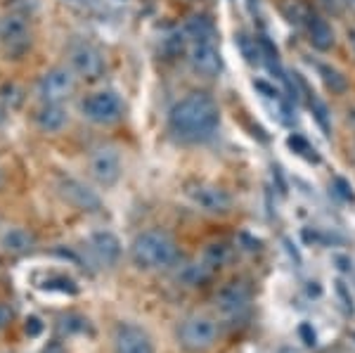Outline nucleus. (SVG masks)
I'll use <instances>...</instances> for the list:
<instances>
[{
	"mask_svg": "<svg viewBox=\"0 0 355 353\" xmlns=\"http://www.w3.org/2000/svg\"><path fill=\"white\" fill-rule=\"evenodd\" d=\"M348 38H351V43H353V48H355V28H351V31H348Z\"/></svg>",
	"mask_w": 355,
	"mask_h": 353,
	"instance_id": "nucleus-34",
	"label": "nucleus"
},
{
	"mask_svg": "<svg viewBox=\"0 0 355 353\" xmlns=\"http://www.w3.org/2000/svg\"><path fill=\"white\" fill-rule=\"evenodd\" d=\"M220 126V110L206 93H190L168 112V130L180 142H206Z\"/></svg>",
	"mask_w": 355,
	"mask_h": 353,
	"instance_id": "nucleus-1",
	"label": "nucleus"
},
{
	"mask_svg": "<svg viewBox=\"0 0 355 353\" xmlns=\"http://www.w3.org/2000/svg\"><path fill=\"white\" fill-rule=\"evenodd\" d=\"M73 90H76V74L71 71V67H53L36 83V95L41 102L62 105L67 98H71Z\"/></svg>",
	"mask_w": 355,
	"mask_h": 353,
	"instance_id": "nucleus-6",
	"label": "nucleus"
},
{
	"mask_svg": "<svg viewBox=\"0 0 355 353\" xmlns=\"http://www.w3.org/2000/svg\"><path fill=\"white\" fill-rule=\"evenodd\" d=\"M182 31L187 33V41H216V28L206 17H192Z\"/></svg>",
	"mask_w": 355,
	"mask_h": 353,
	"instance_id": "nucleus-19",
	"label": "nucleus"
},
{
	"mask_svg": "<svg viewBox=\"0 0 355 353\" xmlns=\"http://www.w3.org/2000/svg\"><path fill=\"white\" fill-rule=\"evenodd\" d=\"M33 244H36V240L24 227H8L0 235V247L8 254H26L33 249Z\"/></svg>",
	"mask_w": 355,
	"mask_h": 353,
	"instance_id": "nucleus-17",
	"label": "nucleus"
},
{
	"mask_svg": "<svg viewBox=\"0 0 355 353\" xmlns=\"http://www.w3.org/2000/svg\"><path fill=\"white\" fill-rule=\"evenodd\" d=\"M8 112H10V107L5 105L3 100H0V126H3V123L8 121Z\"/></svg>",
	"mask_w": 355,
	"mask_h": 353,
	"instance_id": "nucleus-32",
	"label": "nucleus"
},
{
	"mask_svg": "<svg viewBox=\"0 0 355 353\" xmlns=\"http://www.w3.org/2000/svg\"><path fill=\"white\" fill-rule=\"evenodd\" d=\"M130 259L142 270H166L175 266L178 244L164 230H145L130 244Z\"/></svg>",
	"mask_w": 355,
	"mask_h": 353,
	"instance_id": "nucleus-2",
	"label": "nucleus"
},
{
	"mask_svg": "<svg viewBox=\"0 0 355 353\" xmlns=\"http://www.w3.org/2000/svg\"><path fill=\"white\" fill-rule=\"evenodd\" d=\"M318 71H320V76H322L324 85H327L331 93L341 95V93H346V90H348L346 76H343V74H341L339 69H334V67H329V64H320V67H318Z\"/></svg>",
	"mask_w": 355,
	"mask_h": 353,
	"instance_id": "nucleus-20",
	"label": "nucleus"
},
{
	"mask_svg": "<svg viewBox=\"0 0 355 353\" xmlns=\"http://www.w3.org/2000/svg\"><path fill=\"white\" fill-rule=\"evenodd\" d=\"M287 145L296 152V155L306 157L308 162H320V157L315 155V150H313L311 145H308V140H306V138H301V135H289Z\"/></svg>",
	"mask_w": 355,
	"mask_h": 353,
	"instance_id": "nucleus-24",
	"label": "nucleus"
},
{
	"mask_svg": "<svg viewBox=\"0 0 355 353\" xmlns=\"http://www.w3.org/2000/svg\"><path fill=\"white\" fill-rule=\"evenodd\" d=\"M306 28H308V41H311L315 50L327 53V50L334 48V28L327 24V19H322L320 15H311Z\"/></svg>",
	"mask_w": 355,
	"mask_h": 353,
	"instance_id": "nucleus-16",
	"label": "nucleus"
},
{
	"mask_svg": "<svg viewBox=\"0 0 355 353\" xmlns=\"http://www.w3.org/2000/svg\"><path fill=\"white\" fill-rule=\"evenodd\" d=\"M41 329H43V322L38 320V318H28V320H26V332L31 334V337L41 334Z\"/></svg>",
	"mask_w": 355,
	"mask_h": 353,
	"instance_id": "nucleus-30",
	"label": "nucleus"
},
{
	"mask_svg": "<svg viewBox=\"0 0 355 353\" xmlns=\"http://www.w3.org/2000/svg\"><path fill=\"white\" fill-rule=\"evenodd\" d=\"M259 45H261V55H263V60L270 62L272 69L282 71V69H279V53H277V45H275L268 36H259Z\"/></svg>",
	"mask_w": 355,
	"mask_h": 353,
	"instance_id": "nucleus-25",
	"label": "nucleus"
},
{
	"mask_svg": "<svg viewBox=\"0 0 355 353\" xmlns=\"http://www.w3.org/2000/svg\"><path fill=\"white\" fill-rule=\"evenodd\" d=\"M187 197L192 199L194 207H199L206 214H225L230 209L232 199L223 187L211 183H192L187 185Z\"/></svg>",
	"mask_w": 355,
	"mask_h": 353,
	"instance_id": "nucleus-11",
	"label": "nucleus"
},
{
	"mask_svg": "<svg viewBox=\"0 0 355 353\" xmlns=\"http://www.w3.org/2000/svg\"><path fill=\"white\" fill-rule=\"evenodd\" d=\"M282 12L291 24H308V19H311V15H313L311 10H308V5H303L301 0H284Z\"/></svg>",
	"mask_w": 355,
	"mask_h": 353,
	"instance_id": "nucleus-21",
	"label": "nucleus"
},
{
	"mask_svg": "<svg viewBox=\"0 0 355 353\" xmlns=\"http://www.w3.org/2000/svg\"><path fill=\"white\" fill-rule=\"evenodd\" d=\"M230 247L227 244H211V247H206V252H204V261H206V266H211V268H218V266H225L227 261H230Z\"/></svg>",
	"mask_w": 355,
	"mask_h": 353,
	"instance_id": "nucleus-23",
	"label": "nucleus"
},
{
	"mask_svg": "<svg viewBox=\"0 0 355 353\" xmlns=\"http://www.w3.org/2000/svg\"><path fill=\"white\" fill-rule=\"evenodd\" d=\"M216 309L227 320H244L246 313L251 309V287L242 280L227 282L216 294Z\"/></svg>",
	"mask_w": 355,
	"mask_h": 353,
	"instance_id": "nucleus-7",
	"label": "nucleus"
},
{
	"mask_svg": "<svg viewBox=\"0 0 355 353\" xmlns=\"http://www.w3.org/2000/svg\"><path fill=\"white\" fill-rule=\"evenodd\" d=\"M324 5H327V8H334V0H322Z\"/></svg>",
	"mask_w": 355,
	"mask_h": 353,
	"instance_id": "nucleus-35",
	"label": "nucleus"
},
{
	"mask_svg": "<svg viewBox=\"0 0 355 353\" xmlns=\"http://www.w3.org/2000/svg\"><path fill=\"white\" fill-rule=\"evenodd\" d=\"M114 353H154V346L145 329L123 322L114 334Z\"/></svg>",
	"mask_w": 355,
	"mask_h": 353,
	"instance_id": "nucleus-12",
	"label": "nucleus"
},
{
	"mask_svg": "<svg viewBox=\"0 0 355 353\" xmlns=\"http://www.w3.org/2000/svg\"><path fill=\"white\" fill-rule=\"evenodd\" d=\"M33 119H36V126L43 133H60L69 123V112L67 107L57 105V102H43L33 114Z\"/></svg>",
	"mask_w": 355,
	"mask_h": 353,
	"instance_id": "nucleus-15",
	"label": "nucleus"
},
{
	"mask_svg": "<svg viewBox=\"0 0 355 353\" xmlns=\"http://www.w3.org/2000/svg\"><path fill=\"white\" fill-rule=\"evenodd\" d=\"M0 100L5 102V105L12 110V107H17L21 102V90L17 88L15 83H5V85H0Z\"/></svg>",
	"mask_w": 355,
	"mask_h": 353,
	"instance_id": "nucleus-26",
	"label": "nucleus"
},
{
	"mask_svg": "<svg viewBox=\"0 0 355 353\" xmlns=\"http://www.w3.org/2000/svg\"><path fill=\"white\" fill-rule=\"evenodd\" d=\"M254 88H256V90H261V93L266 95V98H275V100L279 98V93H277V90H275L272 85H268L266 81H254Z\"/></svg>",
	"mask_w": 355,
	"mask_h": 353,
	"instance_id": "nucleus-29",
	"label": "nucleus"
},
{
	"mask_svg": "<svg viewBox=\"0 0 355 353\" xmlns=\"http://www.w3.org/2000/svg\"><path fill=\"white\" fill-rule=\"evenodd\" d=\"M69 67L76 76L85 81H95L105 74V57L90 43H76L69 48Z\"/></svg>",
	"mask_w": 355,
	"mask_h": 353,
	"instance_id": "nucleus-8",
	"label": "nucleus"
},
{
	"mask_svg": "<svg viewBox=\"0 0 355 353\" xmlns=\"http://www.w3.org/2000/svg\"><path fill=\"white\" fill-rule=\"evenodd\" d=\"M81 112L90 123L97 126H112V123L121 121L123 117V100L114 90H97L90 93L81 102Z\"/></svg>",
	"mask_w": 355,
	"mask_h": 353,
	"instance_id": "nucleus-5",
	"label": "nucleus"
},
{
	"mask_svg": "<svg viewBox=\"0 0 355 353\" xmlns=\"http://www.w3.org/2000/svg\"><path fill=\"white\" fill-rule=\"evenodd\" d=\"M237 45H239V50H242L244 60L249 62V64H259V62L263 60L259 38H249L246 33H239V36H237Z\"/></svg>",
	"mask_w": 355,
	"mask_h": 353,
	"instance_id": "nucleus-22",
	"label": "nucleus"
},
{
	"mask_svg": "<svg viewBox=\"0 0 355 353\" xmlns=\"http://www.w3.org/2000/svg\"><path fill=\"white\" fill-rule=\"evenodd\" d=\"M348 3H351V5H355V0H348Z\"/></svg>",
	"mask_w": 355,
	"mask_h": 353,
	"instance_id": "nucleus-36",
	"label": "nucleus"
},
{
	"mask_svg": "<svg viewBox=\"0 0 355 353\" xmlns=\"http://www.w3.org/2000/svg\"><path fill=\"white\" fill-rule=\"evenodd\" d=\"M121 169H123L121 155H119L116 147H112V145L97 147L93 155H90V175H93L100 185L112 187L114 183H119Z\"/></svg>",
	"mask_w": 355,
	"mask_h": 353,
	"instance_id": "nucleus-9",
	"label": "nucleus"
},
{
	"mask_svg": "<svg viewBox=\"0 0 355 353\" xmlns=\"http://www.w3.org/2000/svg\"><path fill=\"white\" fill-rule=\"evenodd\" d=\"M10 316H12V313H10L8 309H3V306H0V327H3L5 322L10 320Z\"/></svg>",
	"mask_w": 355,
	"mask_h": 353,
	"instance_id": "nucleus-33",
	"label": "nucleus"
},
{
	"mask_svg": "<svg viewBox=\"0 0 355 353\" xmlns=\"http://www.w3.org/2000/svg\"><path fill=\"white\" fill-rule=\"evenodd\" d=\"M178 339H180L182 349L190 351V353L209 351L211 346L218 341V322H216L211 316L194 313V316L182 320L180 332H178Z\"/></svg>",
	"mask_w": 355,
	"mask_h": 353,
	"instance_id": "nucleus-4",
	"label": "nucleus"
},
{
	"mask_svg": "<svg viewBox=\"0 0 355 353\" xmlns=\"http://www.w3.org/2000/svg\"><path fill=\"white\" fill-rule=\"evenodd\" d=\"M60 192L71 207L81 209V212H97L100 209V197L90 187H85L81 180H73V178L62 180Z\"/></svg>",
	"mask_w": 355,
	"mask_h": 353,
	"instance_id": "nucleus-14",
	"label": "nucleus"
},
{
	"mask_svg": "<svg viewBox=\"0 0 355 353\" xmlns=\"http://www.w3.org/2000/svg\"><path fill=\"white\" fill-rule=\"evenodd\" d=\"M299 332H301V337L306 339V344H308V346H315V332L311 329V325H301Z\"/></svg>",
	"mask_w": 355,
	"mask_h": 353,
	"instance_id": "nucleus-31",
	"label": "nucleus"
},
{
	"mask_svg": "<svg viewBox=\"0 0 355 353\" xmlns=\"http://www.w3.org/2000/svg\"><path fill=\"white\" fill-rule=\"evenodd\" d=\"M88 249L100 266H114L119 261V256H121V242L110 230L93 232L88 240Z\"/></svg>",
	"mask_w": 355,
	"mask_h": 353,
	"instance_id": "nucleus-13",
	"label": "nucleus"
},
{
	"mask_svg": "<svg viewBox=\"0 0 355 353\" xmlns=\"http://www.w3.org/2000/svg\"><path fill=\"white\" fill-rule=\"evenodd\" d=\"M311 110H313L315 119H318V123L322 126L324 133H329V112H327V107H324L318 98H311Z\"/></svg>",
	"mask_w": 355,
	"mask_h": 353,
	"instance_id": "nucleus-27",
	"label": "nucleus"
},
{
	"mask_svg": "<svg viewBox=\"0 0 355 353\" xmlns=\"http://www.w3.org/2000/svg\"><path fill=\"white\" fill-rule=\"evenodd\" d=\"M187 60H190L192 69L206 78L218 76L223 69V60L218 48H216V41H190V45H187Z\"/></svg>",
	"mask_w": 355,
	"mask_h": 353,
	"instance_id": "nucleus-10",
	"label": "nucleus"
},
{
	"mask_svg": "<svg viewBox=\"0 0 355 353\" xmlns=\"http://www.w3.org/2000/svg\"><path fill=\"white\" fill-rule=\"evenodd\" d=\"M33 43V31L24 12H8L0 19V48L8 60H21Z\"/></svg>",
	"mask_w": 355,
	"mask_h": 353,
	"instance_id": "nucleus-3",
	"label": "nucleus"
},
{
	"mask_svg": "<svg viewBox=\"0 0 355 353\" xmlns=\"http://www.w3.org/2000/svg\"><path fill=\"white\" fill-rule=\"evenodd\" d=\"M331 190L336 192L341 199H346V202H355V192H353V187L346 183L343 178H334V185H331Z\"/></svg>",
	"mask_w": 355,
	"mask_h": 353,
	"instance_id": "nucleus-28",
	"label": "nucleus"
},
{
	"mask_svg": "<svg viewBox=\"0 0 355 353\" xmlns=\"http://www.w3.org/2000/svg\"><path fill=\"white\" fill-rule=\"evenodd\" d=\"M211 266H206V261H192V264H185L182 268H178L175 273V280L180 284H185V287H197V284H202L209 280L211 275Z\"/></svg>",
	"mask_w": 355,
	"mask_h": 353,
	"instance_id": "nucleus-18",
	"label": "nucleus"
}]
</instances>
